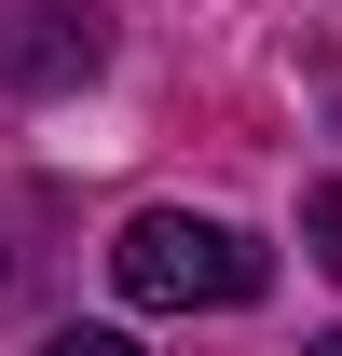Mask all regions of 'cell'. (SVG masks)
<instances>
[{
	"label": "cell",
	"instance_id": "1",
	"mask_svg": "<svg viewBox=\"0 0 342 356\" xmlns=\"http://www.w3.org/2000/svg\"><path fill=\"white\" fill-rule=\"evenodd\" d=\"M110 288L151 302V315H219V302H260V247L233 220L151 206V220H124V247H110Z\"/></svg>",
	"mask_w": 342,
	"mask_h": 356
},
{
	"label": "cell",
	"instance_id": "2",
	"mask_svg": "<svg viewBox=\"0 0 342 356\" xmlns=\"http://www.w3.org/2000/svg\"><path fill=\"white\" fill-rule=\"evenodd\" d=\"M301 233H315V261L342 274V192H315V206H301Z\"/></svg>",
	"mask_w": 342,
	"mask_h": 356
},
{
	"label": "cell",
	"instance_id": "3",
	"mask_svg": "<svg viewBox=\"0 0 342 356\" xmlns=\"http://www.w3.org/2000/svg\"><path fill=\"white\" fill-rule=\"evenodd\" d=\"M42 356H137V343H124V329H55Z\"/></svg>",
	"mask_w": 342,
	"mask_h": 356
},
{
	"label": "cell",
	"instance_id": "4",
	"mask_svg": "<svg viewBox=\"0 0 342 356\" xmlns=\"http://www.w3.org/2000/svg\"><path fill=\"white\" fill-rule=\"evenodd\" d=\"M315 356H342V343H315Z\"/></svg>",
	"mask_w": 342,
	"mask_h": 356
}]
</instances>
